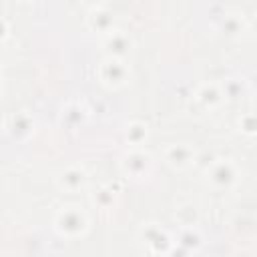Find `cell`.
<instances>
[{
	"mask_svg": "<svg viewBox=\"0 0 257 257\" xmlns=\"http://www.w3.org/2000/svg\"><path fill=\"white\" fill-rule=\"evenodd\" d=\"M56 225H58V229L62 233H78L86 225V219H84V215L80 211H76L74 207H68L58 215Z\"/></svg>",
	"mask_w": 257,
	"mask_h": 257,
	"instance_id": "6da1fadb",
	"label": "cell"
},
{
	"mask_svg": "<svg viewBox=\"0 0 257 257\" xmlns=\"http://www.w3.org/2000/svg\"><path fill=\"white\" fill-rule=\"evenodd\" d=\"M211 179H213V181H217V183H221V185H229V183L235 179V171H233V165L227 161V165H225V171H217V169L213 167Z\"/></svg>",
	"mask_w": 257,
	"mask_h": 257,
	"instance_id": "7a4b0ae2",
	"label": "cell"
}]
</instances>
